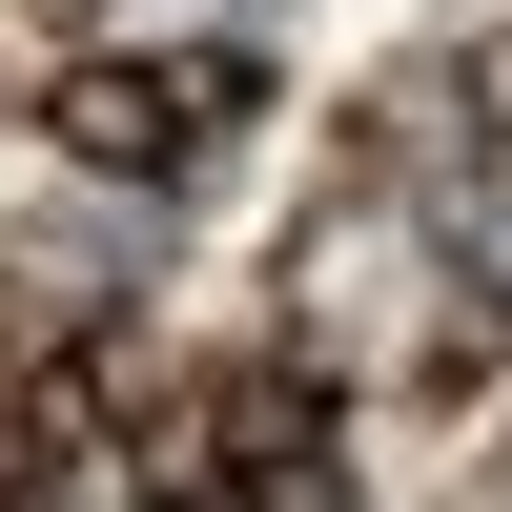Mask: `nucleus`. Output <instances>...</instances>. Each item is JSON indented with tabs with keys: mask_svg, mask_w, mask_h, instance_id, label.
Instances as JSON below:
<instances>
[{
	"mask_svg": "<svg viewBox=\"0 0 512 512\" xmlns=\"http://www.w3.org/2000/svg\"><path fill=\"white\" fill-rule=\"evenodd\" d=\"M226 123H246V62H226V41H185V62L82 41V62L41 82V144H62V164H103V185H185Z\"/></svg>",
	"mask_w": 512,
	"mask_h": 512,
	"instance_id": "obj_1",
	"label": "nucleus"
},
{
	"mask_svg": "<svg viewBox=\"0 0 512 512\" xmlns=\"http://www.w3.org/2000/svg\"><path fill=\"white\" fill-rule=\"evenodd\" d=\"M492 369H512V287H492V267H431V308H410V390L472 410Z\"/></svg>",
	"mask_w": 512,
	"mask_h": 512,
	"instance_id": "obj_2",
	"label": "nucleus"
},
{
	"mask_svg": "<svg viewBox=\"0 0 512 512\" xmlns=\"http://www.w3.org/2000/svg\"><path fill=\"white\" fill-rule=\"evenodd\" d=\"M451 144H512V21H472V62H451Z\"/></svg>",
	"mask_w": 512,
	"mask_h": 512,
	"instance_id": "obj_3",
	"label": "nucleus"
},
{
	"mask_svg": "<svg viewBox=\"0 0 512 512\" xmlns=\"http://www.w3.org/2000/svg\"><path fill=\"white\" fill-rule=\"evenodd\" d=\"M0 512H103V492H82V472H0Z\"/></svg>",
	"mask_w": 512,
	"mask_h": 512,
	"instance_id": "obj_4",
	"label": "nucleus"
},
{
	"mask_svg": "<svg viewBox=\"0 0 512 512\" xmlns=\"http://www.w3.org/2000/svg\"><path fill=\"white\" fill-rule=\"evenodd\" d=\"M472 512H512V451H492V472H472Z\"/></svg>",
	"mask_w": 512,
	"mask_h": 512,
	"instance_id": "obj_5",
	"label": "nucleus"
},
{
	"mask_svg": "<svg viewBox=\"0 0 512 512\" xmlns=\"http://www.w3.org/2000/svg\"><path fill=\"white\" fill-rule=\"evenodd\" d=\"M41 21H103V0H41Z\"/></svg>",
	"mask_w": 512,
	"mask_h": 512,
	"instance_id": "obj_6",
	"label": "nucleus"
}]
</instances>
